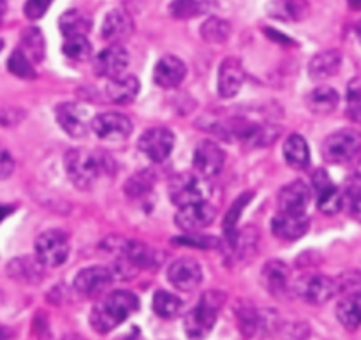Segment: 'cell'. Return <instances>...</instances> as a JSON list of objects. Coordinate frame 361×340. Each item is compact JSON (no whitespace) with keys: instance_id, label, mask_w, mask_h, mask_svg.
I'll list each match as a JSON object with an SVG mask.
<instances>
[{"instance_id":"cell-1","label":"cell","mask_w":361,"mask_h":340,"mask_svg":"<svg viewBox=\"0 0 361 340\" xmlns=\"http://www.w3.org/2000/svg\"><path fill=\"white\" fill-rule=\"evenodd\" d=\"M140 309V300L130 291H113L90 312V324L99 334H109Z\"/></svg>"},{"instance_id":"cell-2","label":"cell","mask_w":361,"mask_h":340,"mask_svg":"<svg viewBox=\"0 0 361 340\" xmlns=\"http://www.w3.org/2000/svg\"><path fill=\"white\" fill-rule=\"evenodd\" d=\"M63 166H66L71 182L81 190L92 189L97 183L101 173L104 171V162L99 159V155L83 148H74L67 152L63 157Z\"/></svg>"},{"instance_id":"cell-3","label":"cell","mask_w":361,"mask_h":340,"mask_svg":"<svg viewBox=\"0 0 361 340\" xmlns=\"http://www.w3.org/2000/svg\"><path fill=\"white\" fill-rule=\"evenodd\" d=\"M222 305V298L217 293H208L201 298V302L189 310L183 320L187 337L190 340H203L212 334L217 321V310Z\"/></svg>"},{"instance_id":"cell-4","label":"cell","mask_w":361,"mask_h":340,"mask_svg":"<svg viewBox=\"0 0 361 340\" xmlns=\"http://www.w3.org/2000/svg\"><path fill=\"white\" fill-rule=\"evenodd\" d=\"M361 154V136L356 130H337L323 143V155L331 164H349Z\"/></svg>"},{"instance_id":"cell-5","label":"cell","mask_w":361,"mask_h":340,"mask_svg":"<svg viewBox=\"0 0 361 340\" xmlns=\"http://www.w3.org/2000/svg\"><path fill=\"white\" fill-rule=\"evenodd\" d=\"M69 257V238L60 229H49L35 240V260L42 267L56 268Z\"/></svg>"},{"instance_id":"cell-6","label":"cell","mask_w":361,"mask_h":340,"mask_svg":"<svg viewBox=\"0 0 361 340\" xmlns=\"http://www.w3.org/2000/svg\"><path fill=\"white\" fill-rule=\"evenodd\" d=\"M295 293L312 305H323L337 295L335 279L321 274H305L295 282Z\"/></svg>"},{"instance_id":"cell-7","label":"cell","mask_w":361,"mask_h":340,"mask_svg":"<svg viewBox=\"0 0 361 340\" xmlns=\"http://www.w3.org/2000/svg\"><path fill=\"white\" fill-rule=\"evenodd\" d=\"M92 129L102 141L120 143L133 133V122L126 115L116 111H106L92 119Z\"/></svg>"},{"instance_id":"cell-8","label":"cell","mask_w":361,"mask_h":340,"mask_svg":"<svg viewBox=\"0 0 361 340\" xmlns=\"http://www.w3.org/2000/svg\"><path fill=\"white\" fill-rule=\"evenodd\" d=\"M215 217H217V210L207 200H203L180 207L178 214L175 215V222L182 231L197 233L208 228L215 221Z\"/></svg>"},{"instance_id":"cell-9","label":"cell","mask_w":361,"mask_h":340,"mask_svg":"<svg viewBox=\"0 0 361 340\" xmlns=\"http://www.w3.org/2000/svg\"><path fill=\"white\" fill-rule=\"evenodd\" d=\"M137 147L150 161L162 162L171 155L173 147H175V136L166 127H154V129L145 130L143 136L137 141Z\"/></svg>"},{"instance_id":"cell-10","label":"cell","mask_w":361,"mask_h":340,"mask_svg":"<svg viewBox=\"0 0 361 340\" xmlns=\"http://www.w3.org/2000/svg\"><path fill=\"white\" fill-rule=\"evenodd\" d=\"M207 196V187L203 186L201 178L192 173H178L171 180L169 186V198L176 207H185V205L203 201Z\"/></svg>"},{"instance_id":"cell-11","label":"cell","mask_w":361,"mask_h":340,"mask_svg":"<svg viewBox=\"0 0 361 340\" xmlns=\"http://www.w3.org/2000/svg\"><path fill=\"white\" fill-rule=\"evenodd\" d=\"M226 154L215 141L203 140L196 147L192 155V164L197 175L204 176V178H212L221 173L222 166H224Z\"/></svg>"},{"instance_id":"cell-12","label":"cell","mask_w":361,"mask_h":340,"mask_svg":"<svg viewBox=\"0 0 361 340\" xmlns=\"http://www.w3.org/2000/svg\"><path fill=\"white\" fill-rule=\"evenodd\" d=\"M111 268L90 267L81 270L74 279V289L83 296H99L109 288L113 282Z\"/></svg>"},{"instance_id":"cell-13","label":"cell","mask_w":361,"mask_h":340,"mask_svg":"<svg viewBox=\"0 0 361 340\" xmlns=\"http://www.w3.org/2000/svg\"><path fill=\"white\" fill-rule=\"evenodd\" d=\"M310 228V219L305 214H291V212H279L271 221V231L277 238L284 242H293L307 235Z\"/></svg>"},{"instance_id":"cell-14","label":"cell","mask_w":361,"mask_h":340,"mask_svg":"<svg viewBox=\"0 0 361 340\" xmlns=\"http://www.w3.org/2000/svg\"><path fill=\"white\" fill-rule=\"evenodd\" d=\"M201 279H203V270L200 263L189 257L173 261L168 268V281L180 291H192L201 284Z\"/></svg>"},{"instance_id":"cell-15","label":"cell","mask_w":361,"mask_h":340,"mask_svg":"<svg viewBox=\"0 0 361 340\" xmlns=\"http://www.w3.org/2000/svg\"><path fill=\"white\" fill-rule=\"evenodd\" d=\"M129 66V53L123 46L111 44L102 49L94 62V71L101 78H116L123 74V71Z\"/></svg>"},{"instance_id":"cell-16","label":"cell","mask_w":361,"mask_h":340,"mask_svg":"<svg viewBox=\"0 0 361 340\" xmlns=\"http://www.w3.org/2000/svg\"><path fill=\"white\" fill-rule=\"evenodd\" d=\"M243 81H245V71L242 62L235 56H228L219 69V95L222 99L235 97L242 90Z\"/></svg>"},{"instance_id":"cell-17","label":"cell","mask_w":361,"mask_h":340,"mask_svg":"<svg viewBox=\"0 0 361 340\" xmlns=\"http://www.w3.org/2000/svg\"><path fill=\"white\" fill-rule=\"evenodd\" d=\"M60 127L73 138H83L88 133L87 109L74 102H63L55 109Z\"/></svg>"},{"instance_id":"cell-18","label":"cell","mask_w":361,"mask_h":340,"mask_svg":"<svg viewBox=\"0 0 361 340\" xmlns=\"http://www.w3.org/2000/svg\"><path fill=\"white\" fill-rule=\"evenodd\" d=\"M257 243H259V233L254 226H247L243 229H236L231 238L226 240V245L229 249V260L247 261L257 253Z\"/></svg>"},{"instance_id":"cell-19","label":"cell","mask_w":361,"mask_h":340,"mask_svg":"<svg viewBox=\"0 0 361 340\" xmlns=\"http://www.w3.org/2000/svg\"><path fill=\"white\" fill-rule=\"evenodd\" d=\"M187 76V67L182 59L175 55L162 56L154 71V80L162 88H175L182 85Z\"/></svg>"},{"instance_id":"cell-20","label":"cell","mask_w":361,"mask_h":340,"mask_svg":"<svg viewBox=\"0 0 361 340\" xmlns=\"http://www.w3.org/2000/svg\"><path fill=\"white\" fill-rule=\"evenodd\" d=\"M118 253L120 257L126 260L134 268L155 270L159 263H161L157 253L143 242H122L118 245Z\"/></svg>"},{"instance_id":"cell-21","label":"cell","mask_w":361,"mask_h":340,"mask_svg":"<svg viewBox=\"0 0 361 340\" xmlns=\"http://www.w3.org/2000/svg\"><path fill=\"white\" fill-rule=\"evenodd\" d=\"M310 201V189L305 182L296 180L288 183L279 193V207L281 212H291V214H305Z\"/></svg>"},{"instance_id":"cell-22","label":"cell","mask_w":361,"mask_h":340,"mask_svg":"<svg viewBox=\"0 0 361 340\" xmlns=\"http://www.w3.org/2000/svg\"><path fill=\"white\" fill-rule=\"evenodd\" d=\"M133 20L129 14L122 9H113L106 14L104 21H102V39L109 42H122L130 37L133 34Z\"/></svg>"},{"instance_id":"cell-23","label":"cell","mask_w":361,"mask_h":340,"mask_svg":"<svg viewBox=\"0 0 361 340\" xmlns=\"http://www.w3.org/2000/svg\"><path fill=\"white\" fill-rule=\"evenodd\" d=\"M140 94V81L133 74H120L111 78L106 87V95L115 104H129Z\"/></svg>"},{"instance_id":"cell-24","label":"cell","mask_w":361,"mask_h":340,"mask_svg":"<svg viewBox=\"0 0 361 340\" xmlns=\"http://www.w3.org/2000/svg\"><path fill=\"white\" fill-rule=\"evenodd\" d=\"M263 284L274 296H284L289 291V268L279 260L268 261L261 272Z\"/></svg>"},{"instance_id":"cell-25","label":"cell","mask_w":361,"mask_h":340,"mask_svg":"<svg viewBox=\"0 0 361 340\" xmlns=\"http://www.w3.org/2000/svg\"><path fill=\"white\" fill-rule=\"evenodd\" d=\"M342 66V55L337 49H326L321 51L310 60L309 63V74L314 81L326 80V78L335 76L341 71Z\"/></svg>"},{"instance_id":"cell-26","label":"cell","mask_w":361,"mask_h":340,"mask_svg":"<svg viewBox=\"0 0 361 340\" xmlns=\"http://www.w3.org/2000/svg\"><path fill=\"white\" fill-rule=\"evenodd\" d=\"M7 274L14 281L25 282V284H35L42 279V265L35 257H14L7 265Z\"/></svg>"},{"instance_id":"cell-27","label":"cell","mask_w":361,"mask_h":340,"mask_svg":"<svg viewBox=\"0 0 361 340\" xmlns=\"http://www.w3.org/2000/svg\"><path fill=\"white\" fill-rule=\"evenodd\" d=\"M338 101H341L338 92L334 87H324V85L314 88L305 99L307 108L316 113V115H330V113H334L337 109Z\"/></svg>"},{"instance_id":"cell-28","label":"cell","mask_w":361,"mask_h":340,"mask_svg":"<svg viewBox=\"0 0 361 340\" xmlns=\"http://www.w3.org/2000/svg\"><path fill=\"white\" fill-rule=\"evenodd\" d=\"M284 159L293 169H305L310 164L309 143L302 134H291L284 143Z\"/></svg>"},{"instance_id":"cell-29","label":"cell","mask_w":361,"mask_h":340,"mask_svg":"<svg viewBox=\"0 0 361 340\" xmlns=\"http://www.w3.org/2000/svg\"><path fill=\"white\" fill-rule=\"evenodd\" d=\"M268 11L282 21H300L309 13V4L307 0H271Z\"/></svg>"},{"instance_id":"cell-30","label":"cell","mask_w":361,"mask_h":340,"mask_svg":"<svg viewBox=\"0 0 361 340\" xmlns=\"http://www.w3.org/2000/svg\"><path fill=\"white\" fill-rule=\"evenodd\" d=\"M337 320L348 330H358L361 324V295H349L338 302Z\"/></svg>"},{"instance_id":"cell-31","label":"cell","mask_w":361,"mask_h":340,"mask_svg":"<svg viewBox=\"0 0 361 340\" xmlns=\"http://www.w3.org/2000/svg\"><path fill=\"white\" fill-rule=\"evenodd\" d=\"M21 51L25 53L30 62H41L44 59V51H46V42H44V35L39 28H27L21 34Z\"/></svg>"},{"instance_id":"cell-32","label":"cell","mask_w":361,"mask_h":340,"mask_svg":"<svg viewBox=\"0 0 361 340\" xmlns=\"http://www.w3.org/2000/svg\"><path fill=\"white\" fill-rule=\"evenodd\" d=\"M214 6L215 0H173L169 11L178 20H189L208 13Z\"/></svg>"},{"instance_id":"cell-33","label":"cell","mask_w":361,"mask_h":340,"mask_svg":"<svg viewBox=\"0 0 361 340\" xmlns=\"http://www.w3.org/2000/svg\"><path fill=\"white\" fill-rule=\"evenodd\" d=\"M60 30L66 37H73V35H87L90 32V20L85 16L81 11L71 9L60 16Z\"/></svg>"},{"instance_id":"cell-34","label":"cell","mask_w":361,"mask_h":340,"mask_svg":"<svg viewBox=\"0 0 361 340\" xmlns=\"http://www.w3.org/2000/svg\"><path fill=\"white\" fill-rule=\"evenodd\" d=\"M317 194V208L323 212L324 215H335L344 208V196L338 187L334 183H328L323 189L316 190Z\"/></svg>"},{"instance_id":"cell-35","label":"cell","mask_w":361,"mask_h":340,"mask_svg":"<svg viewBox=\"0 0 361 340\" xmlns=\"http://www.w3.org/2000/svg\"><path fill=\"white\" fill-rule=\"evenodd\" d=\"M200 34L203 41L212 42V44H221V42L228 41L229 35H231V25L222 18L212 16L201 25Z\"/></svg>"},{"instance_id":"cell-36","label":"cell","mask_w":361,"mask_h":340,"mask_svg":"<svg viewBox=\"0 0 361 340\" xmlns=\"http://www.w3.org/2000/svg\"><path fill=\"white\" fill-rule=\"evenodd\" d=\"M152 307H154V312L157 314L162 320H173L180 314L182 310V300L178 296H175L173 293L168 291H157L154 295V302H152Z\"/></svg>"},{"instance_id":"cell-37","label":"cell","mask_w":361,"mask_h":340,"mask_svg":"<svg viewBox=\"0 0 361 340\" xmlns=\"http://www.w3.org/2000/svg\"><path fill=\"white\" fill-rule=\"evenodd\" d=\"M342 196H344V203H348L349 212L355 219L361 221V175L355 173V175L349 176L344 183V190H342Z\"/></svg>"},{"instance_id":"cell-38","label":"cell","mask_w":361,"mask_h":340,"mask_svg":"<svg viewBox=\"0 0 361 340\" xmlns=\"http://www.w3.org/2000/svg\"><path fill=\"white\" fill-rule=\"evenodd\" d=\"M254 194L252 193H245L242 194V196L238 198V200H235V203L231 205V208H229V212L226 214L224 217V235H226V240L231 238L233 235L236 233V224H238L240 217H242V212L243 208L247 207V203H250V200H252Z\"/></svg>"},{"instance_id":"cell-39","label":"cell","mask_w":361,"mask_h":340,"mask_svg":"<svg viewBox=\"0 0 361 340\" xmlns=\"http://www.w3.org/2000/svg\"><path fill=\"white\" fill-rule=\"evenodd\" d=\"M63 53L71 60H76V62L87 60L92 53V46L88 42L87 35H73V37H67L66 42H63Z\"/></svg>"},{"instance_id":"cell-40","label":"cell","mask_w":361,"mask_h":340,"mask_svg":"<svg viewBox=\"0 0 361 340\" xmlns=\"http://www.w3.org/2000/svg\"><path fill=\"white\" fill-rule=\"evenodd\" d=\"M7 69L14 74V76L21 78V80H34L35 71L32 67L30 60L25 56V53L21 49H14L13 55L7 60Z\"/></svg>"},{"instance_id":"cell-41","label":"cell","mask_w":361,"mask_h":340,"mask_svg":"<svg viewBox=\"0 0 361 340\" xmlns=\"http://www.w3.org/2000/svg\"><path fill=\"white\" fill-rule=\"evenodd\" d=\"M152 186H154V173L140 171L127 180L126 193L130 198H141L152 189Z\"/></svg>"},{"instance_id":"cell-42","label":"cell","mask_w":361,"mask_h":340,"mask_svg":"<svg viewBox=\"0 0 361 340\" xmlns=\"http://www.w3.org/2000/svg\"><path fill=\"white\" fill-rule=\"evenodd\" d=\"M337 295H361V272H344L335 279Z\"/></svg>"},{"instance_id":"cell-43","label":"cell","mask_w":361,"mask_h":340,"mask_svg":"<svg viewBox=\"0 0 361 340\" xmlns=\"http://www.w3.org/2000/svg\"><path fill=\"white\" fill-rule=\"evenodd\" d=\"M348 115L355 122H361V76L348 85Z\"/></svg>"},{"instance_id":"cell-44","label":"cell","mask_w":361,"mask_h":340,"mask_svg":"<svg viewBox=\"0 0 361 340\" xmlns=\"http://www.w3.org/2000/svg\"><path fill=\"white\" fill-rule=\"evenodd\" d=\"M236 317H238V324L242 334L245 335L247 339L252 337L256 334V330L259 328V314L252 309V307H242V309L236 312Z\"/></svg>"},{"instance_id":"cell-45","label":"cell","mask_w":361,"mask_h":340,"mask_svg":"<svg viewBox=\"0 0 361 340\" xmlns=\"http://www.w3.org/2000/svg\"><path fill=\"white\" fill-rule=\"evenodd\" d=\"M173 242L189 247H200V249H217L222 245L221 240L214 238V236H192L190 233H187V236H182V238H175Z\"/></svg>"},{"instance_id":"cell-46","label":"cell","mask_w":361,"mask_h":340,"mask_svg":"<svg viewBox=\"0 0 361 340\" xmlns=\"http://www.w3.org/2000/svg\"><path fill=\"white\" fill-rule=\"evenodd\" d=\"M49 6H51V0H27V4L23 7L25 16L28 20H39V18L44 16Z\"/></svg>"},{"instance_id":"cell-47","label":"cell","mask_w":361,"mask_h":340,"mask_svg":"<svg viewBox=\"0 0 361 340\" xmlns=\"http://www.w3.org/2000/svg\"><path fill=\"white\" fill-rule=\"evenodd\" d=\"M14 159L4 147H0V180H6L13 175Z\"/></svg>"},{"instance_id":"cell-48","label":"cell","mask_w":361,"mask_h":340,"mask_svg":"<svg viewBox=\"0 0 361 340\" xmlns=\"http://www.w3.org/2000/svg\"><path fill=\"white\" fill-rule=\"evenodd\" d=\"M11 212H13V208H9V207H0V221H2L4 217H7V215H9Z\"/></svg>"},{"instance_id":"cell-49","label":"cell","mask_w":361,"mask_h":340,"mask_svg":"<svg viewBox=\"0 0 361 340\" xmlns=\"http://www.w3.org/2000/svg\"><path fill=\"white\" fill-rule=\"evenodd\" d=\"M6 7H7L6 0H0V23H2V20H4V14H6Z\"/></svg>"},{"instance_id":"cell-50","label":"cell","mask_w":361,"mask_h":340,"mask_svg":"<svg viewBox=\"0 0 361 340\" xmlns=\"http://www.w3.org/2000/svg\"><path fill=\"white\" fill-rule=\"evenodd\" d=\"M349 6H351L353 9H360V7H361V0H349Z\"/></svg>"},{"instance_id":"cell-51","label":"cell","mask_w":361,"mask_h":340,"mask_svg":"<svg viewBox=\"0 0 361 340\" xmlns=\"http://www.w3.org/2000/svg\"><path fill=\"white\" fill-rule=\"evenodd\" d=\"M356 35H358V39H360V42H361V21L358 25H356Z\"/></svg>"},{"instance_id":"cell-52","label":"cell","mask_w":361,"mask_h":340,"mask_svg":"<svg viewBox=\"0 0 361 340\" xmlns=\"http://www.w3.org/2000/svg\"><path fill=\"white\" fill-rule=\"evenodd\" d=\"M0 340H6V330L2 327H0Z\"/></svg>"},{"instance_id":"cell-53","label":"cell","mask_w":361,"mask_h":340,"mask_svg":"<svg viewBox=\"0 0 361 340\" xmlns=\"http://www.w3.org/2000/svg\"><path fill=\"white\" fill-rule=\"evenodd\" d=\"M63 340H80V339H76V337H67V339H63Z\"/></svg>"},{"instance_id":"cell-54","label":"cell","mask_w":361,"mask_h":340,"mask_svg":"<svg viewBox=\"0 0 361 340\" xmlns=\"http://www.w3.org/2000/svg\"><path fill=\"white\" fill-rule=\"evenodd\" d=\"M2 46H4V42H2V41H0V49H2Z\"/></svg>"}]
</instances>
